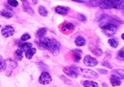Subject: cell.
Returning <instances> with one entry per match:
<instances>
[{"instance_id":"9c48e42d","label":"cell","mask_w":124,"mask_h":87,"mask_svg":"<svg viewBox=\"0 0 124 87\" xmlns=\"http://www.w3.org/2000/svg\"><path fill=\"white\" fill-rule=\"evenodd\" d=\"M99 6L102 9H113V1H100L99 2Z\"/></svg>"},{"instance_id":"1f68e13d","label":"cell","mask_w":124,"mask_h":87,"mask_svg":"<svg viewBox=\"0 0 124 87\" xmlns=\"http://www.w3.org/2000/svg\"><path fill=\"white\" fill-rule=\"evenodd\" d=\"M100 72H102V73H107V70H99Z\"/></svg>"},{"instance_id":"5bb4252c","label":"cell","mask_w":124,"mask_h":87,"mask_svg":"<svg viewBox=\"0 0 124 87\" xmlns=\"http://www.w3.org/2000/svg\"><path fill=\"white\" fill-rule=\"evenodd\" d=\"M31 48H32V44L30 43V42H24V43L20 45V49L23 50V52H24L25 53Z\"/></svg>"},{"instance_id":"3957f363","label":"cell","mask_w":124,"mask_h":87,"mask_svg":"<svg viewBox=\"0 0 124 87\" xmlns=\"http://www.w3.org/2000/svg\"><path fill=\"white\" fill-rule=\"evenodd\" d=\"M101 29L107 36H113L117 32V27L113 23H105L103 25H101Z\"/></svg>"},{"instance_id":"5b68a950","label":"cell","mask_w":124,"mask_h":87,"mask_svg":"<svg viewBox=\"0 0 124 87\" xmlns=\"http://www.w3.org/2000/svg\"><path fill=\"white\" fill-rule=\"evenodd\" d=\"M38 80L40 84L41 85H48L51 82L52 78H51V76L50 73H48L47 71H43L41 76H40Z\"/></svg>"},{"instance_id":"ba28073f","label":"cell","mask_w":124,"mask_h":87,"mask_svg":"<svg viewBox=\"0 0 124 87\" xmlns=\"http://www.w3.org/2000/svg\"><path fill=\"white\" fill-rule=\"evenodd\" d=\"M63 71L65 74H66L67 76H70L71 78H76L78 76V73L75 70V67H65L63 69Z\"/></svg>"},{"instance_id":"ffe728a7","label":"cell","mask_w":124,"mask_h":87,"mask_svg":"<svg viewBox=\"0 0 124 87\" xmlns=\"http://www.w3.org/2000/svg\"><path fill=\"white\" fill-rule=\"evenodd\" d=\"M38 13L41 16H43V17H46L47 14H48V12L46 9L43 6H40L39 9H38Z\"/></svg>"},{"instance_id":"30bf717a","label":"cell","mask_w":124,"mask_h":87,"mask_svg":"<svg viewBox=\"0 0 124 87\" xmlns=\"http://www.w3.org/2000/svg\"><path fill=\"white\" fill-rule=\"evenodd\" d=\"M112 77H115L118 80H124V70H114L112 72Z\"/></svg>"},{"instance_id":"484cf974","label":"cell","mask_w":124,"mask_h":87,"mask_svg":"<svg viewBox=\"0 0 124 87\" xmlns=\"http://www.w3.org/2000/svg\"><path fill=\"white\" fill-rule=\"evenodd\" d=\"M93 53L94 54L95 56H100L102 54H103V51H102L100 48L99 47H96L94 50H93Z\"/></svg>"},{"instance_id":"f1b7e54d","label":"cell","mask_w":124,"mask_h":87,"mask_svg":"<svg viewBox=\"0 0 124 87\" xmlns=\"http://www.w3.org/2000/svg\"><path fill=\"white\" fill-rule=\"evenodd\" d=\"M30 38H31V36H30L29 34H27V33H25V34H23V35L21 37V40L23 42H25V41H27V40H29Z\"/></svg>"},{"instance_id":"9a60e30c","label":"cell","mask_w":124,"mask_h":87,"mask_svg":"<svg viewBox=\"0 0 124 87\" xmlns=\"http://www.w3.org/2000/svg\"><path fill=\"white\" fill-rule=\"evenodd\" d=\"M23 10L27 13H28L30 14H33L34 13V11L33 9L31 8V6L26 1H23Z\"/></svg>"},{"instance_id":"7c38bea8","label":"cell","mask_w":124,"mask_h":87,"mask_svg":"<svg viewBox=\"0 0 124 87\" xmlns=\"http://www.w3.org/2000/svg\"><path fill=\"white\" fill-rule=\"evenodd\" d=\"M55 13L58 14H61V15H66L68 12L70 11V9L67 7H63V6H57L55 9Z\"/></svg>"},{"instance_id":"e0dca14e","label":"cell","mask_w":124,"mask_h":87,"mask_svg":"<svg viewBox=\"0 0 124 87\" xmlns=\"http://www.w3.org/2000/svg\"><path fill=\"white\" fill-rule=\"evenodd\" d=\"M113 9H124V1H113Z\"/></svg>"},{"instance_id":"cb8c5ba5","label":"cell","mask_w":124,"mask_h":87,"mask_svg":"<svg viewBox=\"0 0 124 87\" xmlns=\"http://www.w3.org/2000/svg\"><path fill=\"white\" fill-rule=\"evenodd\" d=\"M1 15L3 17H4L5 18H11L13 16V14L11 12H8V11H2L1 12Z\"/></svg>"},{"instance_id":"f546056e","label":"cell","mask_w":124,"mask_h":87,"mask_svg":"<svg viewBox=\"0 0 124 87\" xmlns=\"http://www.w3.org/2000/svg\"><path fill=\"white\" fill-rule=\"evenodd\" d=\"M89 4H90V5H92V6H99V2L92 1V2H89Z\"/></svg>"},{"instance_id":"44dd1931","label":"cell","mask_w":124,"mask_h":87,"mask_svg":"<svg viewBox=\"0 0 124 87\" xmlns=\"http://www.w3.org/2000/svg\"><path fill=\"white\" fill-rule=\"evenodd\" d=\"M110 82H111V85L113 87L121 85V80L117 78H115V77H112V76H111V79H110Z\"/></svg>"},{"instance_id":"2e32d148","label":"cell","mask_w":124,"mask_h":87,"mask_svg":"<svg viewBox=\"0 0 124 87\" xmlns=\"http://www.w3.org/2000/svg\"><path fill=\"white\" fill-rule=\"evenodd\" d=\"M75 45L77 46H85L86 43V40L84 37H78L75 41Z\"/></svg>"},{"instance_id":"8fae6325","label":"cell","mask_w":124,"mask_h":87,"mask_svg":"<svg viewBox=\"0 0 124 87\" xmlns=\"http://www.w3.org/2000/svg\"><path fill=\"white\" fill-rule=\"evenodd\" d=\"M74 29H75V26L70 23H65L61 26V31L63 32H70Z\"/></svg>"},{"instance_id":"4316f807","label":"cell","mask_w":124,"mask_h":87,"mask_svg":"<svg viewBox=\"0 0 124 87\" xmlns=\"http://www.w3.org/2000/svg\"><path fill=\"white\" fill-rule=\"evenodd\" d=\"M8 4L11 7H17L18 6V2L15 1V0H8Z\"/></svg>"},{"instance_id":"83f0119b","label":"cell","mask_w":124,"mask_h":87,"mask_svg":"<svg viewBox=\"0 0 124 87\" xmlns=\"http://www.w3.org/2000/svg\"><path fill=\"white\" fill-rule=\"evenodd\" d=\"M117 59L121 60V61H124V51L123 50H121L120 52H118L117 54Z\"/></svg>"},{"instance_id":"d4e9b609","label":"cell","mask_w":124,"mask_h":87,"mask_svg":"<svg viewBox=\"0 0 124 87\" xmlns=\"http://www.w3.org/2000/svg\"><path fill=\"white\" fill-rule=\"evenodd\" d=\"M23 50L20 49V48H18L17 50H16V52H15V55H16V56H17V57L18 58V60H20V61L23 59Z\"/></svg>"},{"instance_id":"7402d4cb","label":"cell","mask_w":124,"mask_h":87,"mask_svg":"<svg viewBox=\"0 0 124 87\" xmlns=\"http://www.w3.org/2000/svg\"><path fill=\"white\" fill-rule=\"evenodd\" d=\"M46 33V29L45 27L43 28H40L38 31L37 32V36H38L40 38L45 37V34Z\"/></svg>"},{"instance_id":"277c9868","label":"cell","mask_w":124,"mask_h":87,"mask_svg":"<svg viewBox=\"0 0 124 87\" xmlns=\"http://www.w3.org/2000/svg\"><path fill=\"white\" fill-rule=\"evenodd\" d=\"M76 70V72L79 74H80L82 76L86 78H96L98 77V73L95 72L93 70H89V69H82V68H77L75 66H74Z\"/></svg>"},{"instance_id":"836d02e7","label":"cell","mask_w":124,"mask_h":87,"mask_svg":"<svg viewBox=\"0 0 124 87\" xmlns=\"http://www.w3.org/2000/svg\"><path fill=\"white\" fill-rule=\"evenodd\" d=\"M122 13H123V15H124V9H123V10H122Z\"/></svg>"},{"instance_id":"52a82bcc","label":"cell","mask_w":124,"mask_h":87,"mask_svg":"<svg viewBox=\"0 0 124 87\" xmlns=\"http://www.w3.org/2000/svg\"><path fill=\"white\" fill-rule=\"evenodd\" d=\"M84 63L88 66H95L99 64V61L94 57H92L91 56H85L84 58Z\"/></svg>"},{"instance_id":"ac0fdd59","label":"cell","mask_w":124,"mask_h":87,"mask_svg":"<svg viewBox=\"0 0 124 87\" xmlns=\"http://www.w3.org/2000/svg\"><path fill=\"white\" fill-rule=\"evenodd\" d=\"M83 85L85 87H99V85H98L97 82L92 81V80H85L83 83Z\"/></svg>"},{"instance_id":"d6986e66","label":"cell","mask_w":124,"mask_h":87,"mask_svg":"<svg viewBox=\"0 0 124 87\" xmlns=\"http://www.w3.org/2000/svg\"><path fill=\"white\" fill-rule=\"evenodd\" d=\"M36 52H37V49L36 48H31V49H30L27 51V52L25 53V56L27 58V59H31L32 58V56H34V54L36 53Z\"/></svg>"},{"instance_id":"6da1fadb","label":"cell","mask_w":124,"mask_h":87,"mask_svg":"<svg viewBox=\"0 0 124 87\" xmlns=\"http://www.w3.org/2000/svg\"><path fill=\"white\" fill-rule=\"evenodd\" d=\"M38 48L41 50H49L54 56H58L60 53V44L56 40L48 37L40 38Z\"/></svg>"},{"instance_id":"603a6c76","label":"cell","mask_w":124,"mask_h":87,"mask_svg":"<svg viewBox=\"0 0 124 87\" xmlns=\"http://www.w3.org/2000/svg\"><path fill=\"white\" fill-rule=\"evenodd\" d=\"M108 44L112 46V47L116 48V47H117V46H118V42H117L116 39H114V38H111V39L108 40Z\"/></svg>"},{"instance_id":"7a4b0ae2","label":"cell","mask_w":124,"mask_h":87,"mask_svg":"<svg viewBox=\"0 0 124 87\" xmlns=\"http://www.w3.org/2000/svg\"><path fill=\"white\" fill-rule=\"evenodd\" d=\"M17 66V61L11 59L4 61L3 58L1 56V70L2 71L4 70L7 76H10V74L13 71V70H14Z\"/></svg>"},{"instance_id":"8992f818","label":"cell","mask_w":124,"mask_h":87,"mask_svg":"<svg viewBox=\"0 0 124 87\" xmlns=\"http://www.w3.org/2000/svg\"><path fill=\"white\" fill-rule=\"evenodd\" d=\"M14 28H13L12 26H5L2 28L1 30V33H2V36L4 37H12L13 36L14 34Z\"/></svg>"},{"instance_id":"4dcf8cb0","label":"cell","mask_w":124,"mask_h":87,"mask_svg":"<svg viewBox=\"0 0 124 87\" xmlns=\"http://www.w3.org/2000/svg\"><path fill=\"white\" fill-rule=\"evenodd\" d=\"M79 17H81V20L83 22H85V20H86V18H85V17H84L83 15H82V14H80V15H79Z\"/></svg>"},{"instance_id":"d6a6232c","label":"cell","mask_w":124,"mask_h":87,"mask_svg":"<svg viewBox=\"0 0 124 87\" xmlns=\"http://www.w3.org/2000/svg\"><path fill=\"white\" fill-rule=\"evenodd\" d=\"M122 38H123V39L124 40V33L122 34Z\"/></svg>"},{"instance_id":"4fadbf2b","label":"cell","mask_w":124,"mask_h":87,"mask_svg":"<svg viewBox=\"0 0 124 87\" xmlns=\"http://www.w3.org/2000/svg\"><path fill=\"white\" fill-rule=\"evenodd\" d=\"M81 53H82V52L79 49L72 51V55H73L74 61H75V62H79V60L81 59Z\"/></svg>"}]
</instances>
